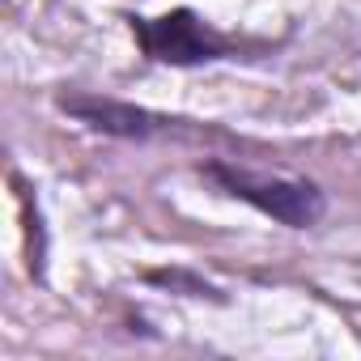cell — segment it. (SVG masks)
Masks as SVG:
<instances>
[{"mask_svg": "<svg viewBox=\"0 0 361 361\" xmlns=\"http://www.w3.org/2000/svg\"><path fill=\"white\" fill-rule=\"evenodd\" d=\"M145 281H149V285H166V289H174V293H188V298H213V302H226V298H221V289H213L204 276H196V272H183V268L149 272Z\"/></svg>", "mask_w": 361, "mask_h": 361, "instance_id": "cell-4", "label": "cell"}, {"mask_svg": "<svg viewBox=\"0 0 361 361\" xmlns=\"http://www.w3.org/2000/svg\"><path fill=\"white\" fill-rule=\"evenodd\" d=\"M200 178L230 196L243 200L247 209L264 213L268 221L285 226V230H310L327 217V192L314 183V178H289V174H255L238 161L226 157H209L200 161Z\"/></svg>", "mask_w": 361, "mask_h": 361, "instance_id": "cell-1", "label": "cell"}, {"mask_svg": "<svg viewBox=\"0 0 361 361\" xmlns=\"http://www.w3.org/2000/svg\"><path fill=\"white\" fill-rule=\"evenodd\" d=\"M136 47L153 64L170 68H200V64H221V60H255L268 51V43H251L238 35L213 30L196 9H170L161 18H132Z\"/></svg>", "mask_w": 361, "mask_h": 361, "instance_id": "cell-2", "label": "cell"}, {"mask_svg": "<svg viewBox=\"0 0 361 361\" xmlns=\"http://www.w3.org/2000/svg\"><path fill=\"white\" fill-rule=\"evenodd\" d=\"M56 106L85 123L90 132H102L111 140H153V136H166L174 123L183 119H170V115H157L149 106H136V102H123V98H111V94H90V90H60L56 94Z\"/></svg>", "mask_w": 361, "mask_h": 361, "instance_id": "cell-3", "label": "cell"}, {"mask_svg": "<svg viewBox=\"0 0 361 361\" xmlns=\"http://www.w3.org/2000/svg\"><path fill=\"white\" fill-rule=\"evenodd\" d=\"M18 183H22V178H18ZM22 204H26V230H30V272H35V281H43V268H47V230H43L39 204L30 209V188H22Z\"/></svg>", "mask_w": 361, "mask_h": 361, "instance_id": "cell-5", "label": "cell"}]
</instances>
